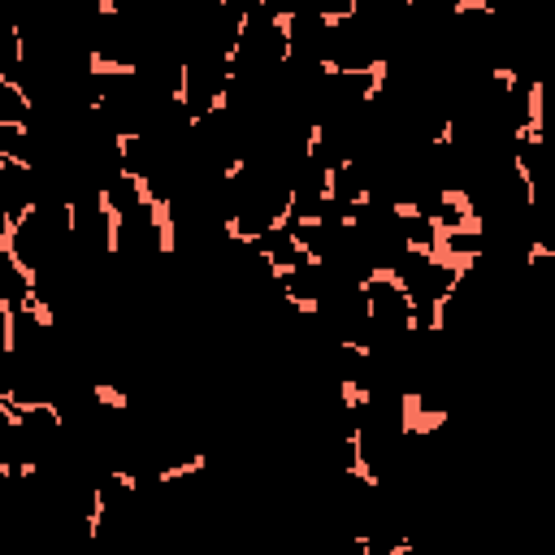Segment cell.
<instances>
[{
	"label": "cell",
	"mask_w": 555,
	"mask_h": 555,
	"mask_svg": "<svg viewBox=\"0 0 555 555\" xmlns=\"http://www.w3.org/2000/svg\"><path fill=\"white\" fill-rule=\"evenodd\" d=\"M451 421V412H443V408H426V399H421V390H403L399 395V434H434L443 430Z\"/></svg>",
	"instance_id": "6da1fadb"
},
{
	"label": "cell",
	"mask_w": 555,
	"mask_h": 555,
	"mask_svg": "<svg viewBox=\"0 0 555 555\" xmlns=\"http://www.w3.org/2000/svg\"><path fill=\"white\" fill-rule=\"evenodd\" d=\"M95 208H100V217H104V252L118 256L122 252V208H118V200H113L109 187L95 191Z\"/></svg>",
	"instance_id": "7a4b0ae2"
},
{
	"label": "cell",
	"mask_w": 555,
	"mask_h": 555,
	"mask_svg": "<svg viewBox=\"0 0 555 555\" xmlns=\"http://www.w3.org/2000/svg\"><path fill=\"white\" fill-rule=\"evenodd\" d=\"M148 221L156 226V248L161 252H174V200H165V195H156V200H152V208H148Z\"/></svg>",
	"instance_id": "3957f363"
},
{
	"label": "cell",
	"mask_w": 555,
	"mask_h": 555,
	"mask_svg": "<svg viewBox=\"0 0 555 555\" xmlns=\"http://www.w3.org/2000/svg\"><path fill=\"white\" fill-rule=\"evenodd\" d=\"M87 70H91L95 78H130V74H139V65H135V61L104 57L100 48H91V53H87Z\"/></svg>",
	"instance_id": "277c9868"
},
{
	"label": "cell",
	"mask_w": 555,
	"mask_h": 555,
	"mask_svg": "<svg viewBox=\"0 0 555 555\" xmlns=\"http://www.w3.org/2000/svg\"><path fill=\"white\" fill-rule=\"evenodd\" d=\"M273 35L278 39H282V57H278V61H291V57H295V9H278L273 13Z\"/></svg>",
	"instance_id": "5b68a950"
},
{
	"label": "cell",
	"mask_w": 555,
	"mask_h": 555,
	"mask_svg": "<svg viewBox=\"0 0 555 555\" xmlns=\"http://www.w3.org/2000/svg\"><path fill=\"white\" fill-rule=\"evenodd\" d=\"M295 208H300V191L291 187L286 200H282V208H278V213H269V221H265V239H269V235H286L291 221H295Z\"/></svg>",
	"instance_id": "8992f818"
},
{
	"label": "cell",
	"mask_w": 555,
	"mask_h": 555,
	"mask_svg": "<svg viewBox=\"0 0 555 555\" xmlns=\"http://www.w3.org/2000/svg\"><path fill=\"white\" fill-rule=\"evenodd\" d=\"M22 313H26L30 321H35L39 330H53V321H57V317H53V308H48V300H39V295H35V286H26V291H22Z\"/></svg>",
	"instance_id": "52a82bcc"
},
{
	"label": "cell",
	"mask_w": 555,
	"mask_h": 555,
	"mask_svg": "<svg viewBox=\"0 0 555 555\" xmlns=\"http://www.w3.org/2000/svg\"><path fill=\"white\" fill-rule=\"evenodd\" d=\"M204 464H208V451H195L191 460H183V464H165V468L156 473V482H161V486H170V482H183V477H191V473H200Z\"/></svg>",
	"instance_id": "ba28073f"
},
{
	"label": "cell",
	"mask_w": 555,
	"mask_h": 555,
	"mask_svg": "<svg viewBox=\"0 0 555 555\" xmlns=\"http://www.w3.org/2000/svg\"><path fill=\"white\" fill-rule=\"evenodd\" d=\"M438 200H443V208H447L451 217H473V213H477L473 195H468V191H460V187H443V191H438Z\"/></svg>",
	"instance_id": "9c48e42d"
},
{
	"label": "cell",
	"mask_w": 555,
	"mask_h": 555,
	"mask_svg": "<svg viewBox=\"0 0 555 555\" xmlns=\"http://www.w3.org/2000/svg\"><path fill=\"white\" fill-rule=\"evenodd\" d=\"M338 395H343V403H347V412H365V408L373 403L369 386L356 382V378H343V382H338Z\"/></svg>",
	"instance_id": "30bf717a"
},
{
	"label": "cell",
	"mask_w": 555,
	"mask_h": 555,
	"mask_svg": "<svg viewBox=\"0 0 555 555\" xmlns=\"http://www.w3.org/2000/svg\"><path fill=\"white\" fill-rule=\"evenodd\" d=\"M260 260L269 265V273L278 278V282H291V278H300V269H304V260H278V252L265 248V243H260Z\"/></svg>",
	"instance_id": "8fae6325"
},
{
	"label": "cell",
	"mask_w": 555,
	"mask_h": 555,
	"mask_svg": "<svg viewBox=\"0 0 555 555\" xmlns=\"http://www.w3.org/2000/svg\"><path fill=\"white\" fill-rule=\"evenodd\" d=\"M369 282H373V286L395 291V295H403V291H408V278H403L395 265H373V269H369Z\"/></svg>",
	"instance_id": "7c38bea8"
},
{
	"label": "cell",
	"mask_w": 555,
	"mask_h": 555,
	"mask_svg": "<svg viewBox=\"0 0 555 555\" xmlns=\"http://www.w3.org/2000/svg\"><path fill=\"white\" fill-rule=\"evenodd\" d=\"M386 57H378V61H369V87L361 91V104H373L378 100V91H382V83H386Z\"/></svg>",
	"instance_id": "4fadbf2b"
},
{
	"label": "cell",
	"mask_w": 555,
	"mask_h": 555,
	"mask_svg": "<svg viewBox=\"0 0 555 555\" xmlns=\"http://www.w3.org/2000/svg\"><path fill=\"white\" fill-rule=\"evenodd\" d=\"M91 395L100 399L104 408H113V412H126V408H130V399H126V390H118V386H113V382H95V386H91Z\"/></svg>",
	"instance_id": "5bb4252c"
},
{
	"label": "cell",
	"mask_w": 555,
	"mask_h": 555,
	"mask_svg": "<svg viewBox=\"0 0 555 555\" xmlns=\"http://www.w3.org/2000/svg\"><path fill=\"white\" fill-rule=\"evenodd\" d=\"M0 91H9L13 95V100H18V109H26V113H35V95H30L22 83H18V78H13L9 70H0Z\"/></svg>",
	"instance_id": "9a60e30c"
},
{
	"label": "cell",
	"mask_w": 555,
	"mask_h": 555,
	"mask_svg": "<svg viewBox=\"0 0 555 555\" xmlns=\"http://www.w3.org/2000/svg\"><path fill=\"white\" fill-rule=\"evenodd\" d=\"M512 170H516V178H520V187H525V204L529 208H538V183H534V170L520 161V152L512 156Z\"/></svg>",
	"instance_id": "2e32d148"
},
{
	"label": "cell",
	"mask_w": 555,
	"mask_h": 555,
	"mask_svg": "<svg viewBox=\"0 0 555 555\" xmlns=\"http://www.w3.org/2000/svg\"><path fill=\"white\" fill-rule=\"evenodd\" d=\"M491 78L499 83V91L508 95V100L520 91V70H512V65H495V70H491Z\"/></svg>",
	"instance_id": "e0dca14e"
},
{
	"label": "cell",
	"mask_w": 555,
	"mask_h": 555,
	"mask_svg": "<svg viewBox=\"0 0 555 555\" xmlns=\"http://www.w3.org/2000/svg\"><path fill=\"white\" fill-rule=\"evenodd\" d=\"M100 520H104V491H91V512H87V538H100Z\"/></svg>",
	"instance_id": "ac0fdd59"
},
{
	"label": "cell",
	"mask_w": 555,
	"mask_h": 555,
	"mask_svg": "<svg viewBox=\"0 0 555 555\" xmlns=\"http://www.w3.org/2000/svg\"><path fill=\"white\" fill-rule=\"evenodd\" d=\"M338 178H343V170H338V165H330V170L321 174V191H317V200H321V204H334V200H338Z\"/></svg>",
	"instance_id": "d6986e66"
},
{
	"label": "cell",
	"mask_w": 555,
	"mask_h": 555,
	"mask_svg": "<svg viewBox=\"0 0 555 555\" xmlns=\"http://www.w3.org/2000/svg\"><path fill=\"white\" fill-rule=\"evenodd\" d=\"M0 330H5V352L18 347V338H13V300L0 295Z\"/></svg>",
	"instance_id": "ffe728a7"
},
{
	"label": "cell",
	"mask_w": 555,
	"mask_h": 555,
	"mask_svg": "<svg viewBox=\"0 0 555 555\" xmlns=\"http://www.w3.org/2000/svg\"><path fill=\"white\" fill-rule=\"evenodd\" d=\"M226 109H230V83H226V78H221V87H217L213 95H208L204 113H208V118H217V113H226Z\"/></svg>",
	"instance_id": "44dd1931"
},
{
	"label": "cell",
	"mask_w": 555,
	"mask_h": 555,
	"mask_svg": "<svg viewBox=\"0 0 555 555\" xmlns=\"http://www.w3.org/2000/svg\"><path fill=\"white\" fill-rule=\"evenodd\" d=\"M460 13H495V0H451V18Z\"/></svg>",
	"instance_id": "7402d4cb"
},
{
	"label": "cell",
	"mask_w": 555,
	"mask_h": 555,
	"mask_svg": "<svg viewBox=\"0 0 555 555\" xmlns=\"http://www.w3.org/2000/svg\"><path fill=\"white\" fill-rule=\"evenodd\" d=\"M390 213H395L399 221H426V208L412 204V200H395V204H390Z\"/></svg>",
	"instance_id": "603a6c76"
},
{
	"label": "cell",
	"mask_w": 555,
	"mask_h": 555,
	"mask_svg": "<svg viewBox=\"0 0 555 555\" xmlns=\"http://www.w3.org/2000/svg\"><path fill=\"white\" fill-rule=\"evenodd\" d=\"M174 104H191V65H178V87H174Z\"/></svg>",
	"instance_id": "cb8c5ba5"
},
{
	"label": "cell",
	"mask_w": 555,
	"mask_h": 555,
	"mask_svg": "<svg viewBox=\"0 0 555 555\" xmlns=\"http://www.w3.org/2000/svg\"><path fill=\"white\" fill-rule=\"evenodd\" d=\"M543 260H555V243H529V248H525V265H543Z\"/></svg>",
	"instance_id": "d4e9b609"
},
{
	"label": "cell",
	"mask_w": 555,
	"mask_h": 555,
	"mask_svg": "<svg viewBox=\"0 0 555 555\" xmlns=\"http://www.w3.org/2000/svg\"><path fill=\"white\" fill-rule=\"evenodd\" d=\"M0 170H22V174H35V165H26V161L18 152H9V148H0Z\"/></svg>",
	"instance_id": "484cf974"
},
{
	"label": "cell",
	"mask_w": 555,
	"mask_h": 555,
	"mask_svg": "<svg viewBox=\"0 0 555 555\" xmlns=\"http://www.w3.org/2000/svg\"><path fill=\"white\" fill-rule=\"evenodd\" d=\"M347 18H352L347 9H321V13H317V22H321L325 30H334V26H343V22H347Z\"/></svg>",
	"instance_id": "4316f807"
},
{
	"label": "cell",
	"mask_w": 555,
	"mask_h": 555,
	"mask_svg": "<svg viewBox=\"0 0 555 555\" xmlns=\"http://www.w3.org/2000/svg\"><path fill=\"white\" fill-rule=\"evenodd\" d=\"M321 226H325V217L317 213V208L313 213H295V230H321Z\"/></svg>",
	"instance_id": "83f0119b"
},
{
	"label": "cell",
	"mask_w": 555,
	"mask_h": 555,
	"mask_svg": "<svg viewBox=\"0 0 555 555\" xmlns=\"http://www.w3.org/2000/svg\"><path fill=\"white\" fill-rule=\"evenodd\" d=\"M9 35H13V65H26V35H22V26H13Z\"/></svg>",
	"instance_id": "f1b7e54d"
},
{
	"label": "cell",
	"mask_w": 555,
	"mask_h": 555,
	"mask_svg": "<svg viewBox=\"0 0 555 555\" xmlns=\"http://www.w3.org/2000/svg\"><path fill=\"white\" fill-rule=\"evenodd\" d=\"M321 143H325V126H321V122H313V130H308V139H304V152L313 156V152L321 148Z\"/></svg>",
	"instance_id": "f546056e"
},
{
	"label": "cell",
	"mask_w": 555,
	"mask_h": 555,
	"mask_svg": "<svg viewBox=\"0 0 555 555\" xmlns=\"http://www.w3.org/2000/svg\"><path fill=\"white\" fill-rule=\"evenodd\" d=\"M0 130H9V135H18V139H30V126L18 122V118H0Z\"/></svg>",
	"instance_id": "4dcf8cb0"
},
{
	"label": "cell",
	"mask_w": 555,
	"mask_h": 555,
	"mask_svg": "<svg viewBox=\"0 0 555 555\" xmlns=\"http://www.w3.org/2000/svg\"><path fill=\"white\" fill-rule=\"evenodd\" d=\"M451 139H455V122L443 118V126H438V139H434V143H438V148H451Z\"/></svg>",
	"instance_id": "1f68e13d"
},
{
	"label": "cell",
	"mask_w": 555,
	"mask_h": 555,
	"mask_svg": "<svg viewBox=\"0 0 555 555\" xmlns=\"http://www.w3.org/2000/svg\"><path fill=\"white\" fill-rule=\"evenodd\" d=\"M113 482H118L122 491H139V477H135V473H126V468H113Z\"/></svg>",
	"instance_id": "d6a6232c"
},
{
	"label": "cell",
	"mask_w": 555,
	"mask_h": 555,
	"mask_svg": "<svg viewBox=\"0 0 555 555\" xmlns=\"http://www.w3.org/2000/svg\"><path fill=\"white\" fill-rule=\"evenodd\" d=\"M338 226H343V230H361V213H356V208H343Z\"/></svg>",
	"instance_id": "836d02e7"
},
{
	"label": "cell",
	"mask_w": 555,
	"mask_h": 555,
	"mask_svg": "<svg viewBox=\"0 0 555 555\" xmlns=\"http://www.w3.org/2000/svg\"><path fill=\"white\" fill-rule=\"evenodd\" d=\"M369 204H373V191H369V187H361V191L347 200V208H369Z\"/></svg>",
	"instance_id": "e575fe53"
},
{
	"label": "cell",
	"mask_w": 555,
	"mask_h": 555,
	"mask_svg": "<svg viewBox=\"0 0 555 555\" xmlns=\"http://www.w3.org/2000/svg\"><path fill=\"white\" fill-rule=\"evenodd\" d=\"M221 178H226V183H239V178H243V156H235L230 165H226V174H221Z\"/></svg>",
	"instance_id": "d590c367"
},
{
	"label": "cell",
	"mask_w": 555,
	"mask_h": 555,
	"mask_svg": "<svg viewBox=\"0 0 555 555\" xmlns=\"http://www.w3.org/2000/svg\"><path fill=\"white\" fill-rule=\"evenodd\" d=\"M95 13H104V18H113V13H118V0H95Z\"/></svg>",
	"instance_id": "8d00e7d4"
},
{
	"label": "cell",
	"mask_w": 555,
	"mask_h": 555,
	"mask_svg": "<svg viewBox=\"0 0 555 555\" xmlns=\"http://www.w3.org/2000/svg\"><path fill=\"white\" fill-rule=\"evenodd\" d=\"M18 477H35V460H22L18 464Z\"/></svg>",
	"instance_id": "74e56055"
},
{
	"label": "cell",
	"mask_w": 555,
	"mask_h": 555,
	"mask_svg": "<svg viewBox=\"0 0 555 555\" xmlns=\"http://www.w3.org/2000/svg\"><path fill=\"white\" fill-rule=\"evenodd\" d=\"M256 5H273V0H256Z\"/></svg>",
	"instance_id": "f35d334b"
},
{
	"label": "cell",
	"mask_w": 555,
	"mask_h": 555,
	"mask_svg": "<svg viewBox=\"0 0 555 555\" xmlns=\"http://www.w3.org/2000/svg\"><path fill=\"white\" fill-rule=\"evenodd\" d=\"M403 5H417V0H403Z\"/></svg>",
	"instance_id": "ab89813d"
},
{
	"label": "cell",
	"mask_w": 555,
	"mask_h": 555,
	"mask_svg": "<svg viewBox=\"0 0 555 555\" xmlns=\"http://www.w3.org/2000/svg\"><path fill=\"white\" fill-rule=\"evenodd\" d=\"M213 5H226V0H213Z\"/></svg>",
	"instance_id": "60d3db41"
}]
</instances>
